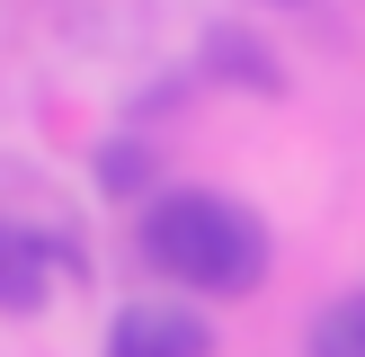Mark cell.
<instances>
[{"mask_svg": "<svg viewBox=\"0 0 365 357\" xmlns=\"http://www.w3.org/2000/svg\"><path fill=\"white\" fill-rule=\"evenodd\" d=\"M143 259L196 295H250L267 277V223L214 188H160L143 206Z\"/></svg>", "mask_w": 365, "mask_h": 357, "instance_id": "1", "label": "cell"}, {"mask_svg": "<svg viewBox=\"0 0 365 357\" xmlns=\"http://www.w3.org/2000/svg\"><path fill=\"white\" fill-rule=\"evenodd\" d=\"M107 357H214V321L187 303H125L107 331Z\"/></svg>", "mask_w": 365, "mask_h": 357, "instance_id": "2", "label": "cell"}, {"mask_svg": "<svg viewBox=\"0 0 365 357\" xmlns=\"http://www.w3.org/2000/svg\"><path fill=\"white\" fill-rule=\"evenodd\" d=\"M53 295V241L27 223H0V313H45Z\"/></svg>", "mask_w": 365, "mask_h": 357, "instance_id": "3", "label": "cell"}, {"mask_svg": "<svg viewBox=\"0 0 365 357\" xmlns=\"http://www.w3.org/2000/svg\"><path fill=\"white\" fill-rule=\"evenodd\" d=\"M303 357H365V295L321 303V321H312V339H303Z\"/></svg>", "mask_w": 365, "mask_h": 357, "instance_id": "4", "label": "cell"}, {"mask_svg": "<svg viewBox=\"0 0 365 357\" xmlns=\"http://www.w3.org/2000/svg\"><path fill=\"white\" fill-rule=\"evenodd\" d=\"M134 178H143V152H134V143H107V152H98V188H134Z\"/></svg>", "mask_w": 365, "mask_h": 357, "instance_id": "5", "label": "cell"}]
</instances>
